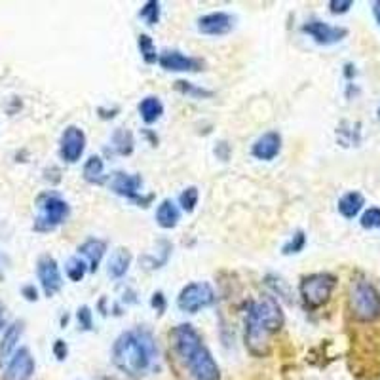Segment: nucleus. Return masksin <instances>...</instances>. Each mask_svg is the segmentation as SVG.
I'll use <instances>...</instances> for the list:
<instances>
[{"label":"nucleus","instance_id":"ddd939ff","mask_svg":"<svg viewBox=\"0 0 380 380\" xmlns=\"http://www.w3.org/2000/svg\"><path fill=\"white\" fill-rule=\"evenodd\" d=\"M196 29L205 36H224L234 29V18L228 12L205 13L196 21Z\"/></svg>","mask_w":380,"mask_h":380},{"label":"nucleus","instance_id":"bb28decb","mask_svg":"<svg viewBox=\"0 0 380 380\" xmlns=\"http://www.w3.org/2000/svg\"><path fill=\"white\" fill-rule=\"evenodd\" d=\"M175 89L179 94L192 97V99H210V97H213V92H211V89L200 88V86H196V84L192 82H187V80H177Z\"/></svg>","mask_w":380,"mask_h":380},{"label":"nucleus","instance_id":"4468645a","mask_svg":"<svg viewBox=\"0 0 380 380\" xmlns=\"http://www.w3.org/2000/svg\"><path fill=\"white\" fill-rule=\"evenodd\" d=\"M35 374V357L29 348H19L8 362L4 380H29Z\"/></svg>","mask_w":380,"mask_h":380},{"label":"nucleus","instance_id":"7ed1b4c3","mask_svg":"<svg viewBox=\"0 0 380 380\" xmlns=\"http://www.w3.org/2000/svg\"><path fill=\"white\" fill-rule=\"evenodd\" d=\"M171 340L177 356L187 365L196 380H221V369L207 350L200 333L190 323H181L171 331Z\"/></svg>","mask_w":380,"mask_h":380},{"label":"nucleus","instance_id":"e433bc0d","mask_svg":"<svg viewBox=\"0 0 380 380\" xmlns=\"http://www.w3.org/2000/svg\"><path fill=\"white\" fill-rule=\"evenodd\" d=\"M373 16H374V19H376V23H379V27H380V0L373 2Z\"/></svg>","mask_w":380,"mask_h":380},{"label":"nucleus","instance_id":"2f4dec72","mask_svg":"<svg viewBox=\"0 0 380 380\" xmlns=\"http://www.w3.org/2000/svg\"><path fill=\"white\" fill-rule=\"evenodd\" d=\"M76 320H78V325L82 331H92L94 329V314H92V308L89 306H80L76 310Z\"/></svg>","mask_w":380,"mask_h":380},{"label":"nucleus","instance_id":"58836bf2","mask_svg":"<svg viewBox=\"0 0 380 380\" xmlns=\"http://www.w3.org/2000/svg\"><path fill=\"white\" fill-rule=\"evenodd\" d=\"M0 317H2V303H0Z\"/></svg>","mask_w":380,"mask_h":380},{"label":"nucleus","instance_id":"1a4fd4ad","mask_svg":"<svg viewBox=\"0 0 380 380\" xmlns=\"http://www.w3.org/2000/svg\"><path fill=\"white\" fill-rule=\"evenodd\" d=\"M86 151V134L78 126H67L59 139V156L67 164H76Z\"/></svg>","mask_w":380,"mask_h":380},{"label":"nucleus","instance_id":"4c0bfd02","mask_svg":"<svg viewBox=\"0 0 380 380\" xmlns=\"http://www.w3.org/2000/svg\"><path fill=\"white\" fill-rule=\"evenodd\" d=\"M4 280V274H2V268H0V281Z\"/></svg>","mask_w":380,"mask_h":380},{"label":"nucleus","instance_id":"a211bd4d","mask_svg":"<svg viewBox=\"0 0 380 380\" xmlns=\"http://www.w3.org/2000/svg\"><path fill=\"white\" fill-rule=\"evenodd\" d=\"M181 221V210L177 207V204L173 200H162L160 205L156 207V222H158L160 228L164 230H171L175 228Z\"/></svg>","mask_w":380,"mask_h":380},{"label":"nucleus","instance_id":"72a5a7b5","mask_svg":"<svg viewBox=\"0 0 380 380\" xmlns=\"http://www.w3.org/2000/svg\"><path fill=\"white\" fill-rule=\"evenodd\" d=\"M151 306L154 308V310L158 312V314H164L165 306H168V300H165L164 293L162 291L154 293V295L151 297Z\"/></svg>","mask_w":380,"mask_h":380},{"label":"nucleus","instance_id":"9b49d317","mask_svg":"<svg viewBox=\"0 0 380 380\" xmlns=\"http://www.w3.org/2000/svg\"><path fill=\"white\" fill-rule=\"evenodd\" d=\"M143 187V179L137 173H126V171H114L111 175V190L122 198H128L131 202H137L143 207H146V204L151 200H143L139 196V190Z\"/></svg>","mask_w":380,"mask_h":380},{"label":"nucleus","instance_id":"473e14b6","mask_svg":"<svg viewBox=\"0 0 380 380\" xmlns=\"http://www.w3.org/2000/svg\"><path fill=\"white\" fill-rule=\"evenodd\" d=\"M352 6H354L352 0H331L329 2V12L335 13V16H342V13L350 12Z\"/></svg>","mask_w":380,"mask_h":380},{"label":"nucleus","instance_id":"c85d7f7f","mask_svg":"<svg viewBox=\"0 0 380 380\" xmlns=\"http://www.w3.org/2000/svg\"><path fill=\"white\" fill-rule=\"evenodd\" d=\"M304 247H306V234H304L303 230H297V232L283 244L281 255H286V257H289V255H298Z\"/></svg>","mask_w":380,"mask_h":380},{"label":"nucleus","instance_id":"f03ea898","mask_svg":"<svg viewBox=\"0 0 380 380\" xmlns=\"http://www.w3.org/2000/svg\"><path fill=\"white\" fill-rule=\"evenodd\" d=\"M286 323L280 303L274 297H264L249 306L246 316V348L255 357H266L270 354V339Z\"/></svg>","mask_w":380,"mask_h":380},{"label":"nucleus","instance_id":"412c9836","mask_svg":"<svg viewBox=\"0 0 380 380\" xmlns=\"http://www.w3.org/2000/svg\"><path fill=\"white\" fill-rule=\"evenodd\" d=\"M139 114L141 120L145 124H154L158 122L162 114H164V105H162V101L156 97V95H148L145 99L139 103Z\"/></svg>","mask_w":380,"mask_h":380},{"label":"nucleus","instance_id":"39448f33","mask_svg":"<svg viewBox=\"0 0 380 380\" xmlns=\"http://www.w3.org/2000/svg\"><path fill=\"white\" fill-rule=\"evenodd\" d=\"M36 207H38V215H36L33 228H35V232H42V234L59 228L70 217L69 202L52 190L42 192L36 198Z\"/></svg>","mask_w":380,"mask_h":380},{"label":"nucleus","instance_id":"6ab92c4d","mask_svg":"<svg viewBox=\"0 0 380 380\" xmlns=\"http://www.w3.org/2000/svg\"><path fill=\"white\" fill-rule=\"evenodd\" d=\"M129 264H131V253L126 247H116L111 253L109 263H107V274L114 278V280H120V278L128 274Z\"/></svg>","mask_w":380,"mask_h":380},{"label":"nucleus","instance_id":"423d86ee","mask_svg":"<svg viewBox=\"0 0 380 380\" xmlns=\"http://www.w3.org/2000/svg\"><path fill=\"white\" fill-rule=\"evenodd\" d=\"M337 287V276L331 272H314V274L304 276L298 286V293L306 308L317 310L329 303Z\"/></svg>","mask_w":380,"mask_h":380},{"label":"nucleus","instance_id":"dca6fc26","mask_svg":"<svg viewBox=\"0 0 380 380\" xmlns=\"http://www.w3.org/2000/svg\"><path fill=\"white\" fill-rule=\"evenodd\" d=\"M25 323L21 320L13 322L8 325V329L2 335L0 339V367L8 365V362L12 359V356L18 352V342L21 340V335H23Z\"/></svg>","mask_w":380,"mask_h":380},{"label":"nucleus","instance_id":"20e7f679","mask_svg":"<svg viewBox=\"0 0 380 380\" xmlns=\"http://www.w3.org/2000/svg\"><path fill=\"white\" fill-rule=\"evenodd\" d=\"M348 310L362 323H371L380 317V293L367 280H356L348 293Z\"/></svg>","mask_w":380,"mask_h":380},{"label":"nucleus","instance_id":"0eeeda50","mask_svg":"<svg viewBox=\"0 0 380 380\" xmlns=\"http://www.w3.org/2000/svg\"><path fill=\"white\" fill-rule=\"evenodd\" d=\"M215 300V289L211 287V283L192 281L181 289L179 297H177V306H179V310L187 312V314H198V312L213 306Z\"/></svg>","mask_w":380,"mask_h":380},{"label":"nucleus","instance_id":"4be33fe9","mask_svg":"<svg viewBox=\"0 0 380 380\" xmlns=\"http://www.w3.org/2000/svg\"><path fill=\"white\" fill-rule=\"evenodd\" d=\"M84 179L92 185H101V183H105L107 175H105V162L101 156H89L86 160V164H84L82 170Z\"/></svg>","mask_w":380,"mask_h":380},{"label":"nucleus","instance_id":"ea45409f","mask_svg":"<svg viewBox=\"0 0 380 380\" xmlns=\"http://www.w3.org/2000/svg\"><path fill=\"white\" fill-rule=\"evenodd\" d=\"M379 118H380V107H379Z\"/></svg>","mask_w":380,"mask_h":380},{"label":"nucleus","instance_id":"9d476101","mask_svg":"<svg viewBox=\"0 0 380 380\" xmlns=\"http://www.w3.org/2000/svg\"><path fill=\"white\" fill-rule=\"evenodd\" d=\"M304 35H308L312 40L320 44V46H333L339 44L348 36V29L346 27H337V25H329L320 19H310L300 27Z\"/></svg>","mask_w":380,"mask_h":380},{"label":"nucleus","instance_id":"aec40b11","mask_svg":"<svg viewBox=\"0 0 380 380\" xmlns=\"http://www.w3.org/2000/svg\"><path fill=\"white\" fill-rule=\"evenodd\" d=\"M363 205H365L363 194L357 192V190H352V192H346L344 196H340L337 207H339V213L344 219H356L359 215V211L363 210Z\"/></svg>","mask_w":380,"mask_h":380},{"label":"nucleus","instance_id":"7c9ffc66","mask_svg":"<svg viewBox=\"0 0 380 380\" xmlns=\"http://www.w3.org/2000/svg\"><path fill=\"white\" fill-rule=\"evenodd\" d=\"M359 222H362V227L365 230H376V228H380V207H369V210L363 211Z\"/></svg>","mask_w":380,"mask_h":380},{"label":"nucleus","instance_id":"f8f14e48","mask_svg":"<svg viewBox=\"0 0 380 380\" xmlns=\"http://www.w3.org/2000/svg\"><path fill=\"white\" fill-rule=\"evenodd\" d=\"M158 65L168 72H198L204 67L200 59L185 55L179 50H165L160 53Z\"/></svg>","mask_w":380,"mask_h":380},{"label":"nucleus","instance_id":"6e6552de","mask_svg":"<svg viewBox=\"0 0 380 380\" xmlns=\"http://www.w3.org/2000/svg\"><path fill=\"white\" fill-rule=\"evenodd\" d=\"M36 278L40 281V287L48 298L58 295L63 287V278H61V270H59L58 261L52 255H42L36 261Z\"/></svg>","mask_w":380,"mask_h":380},{"label":"nucleus","instance_id":"c756f323","mask_svg":"<svg viewBox=\"0 0 380 380\" xmlns=\"http://www.w3.org/2000/svg\"><path fill=\"white\" fill-rule=\"evenodd\" d=\"M200 200V190L196 187H187L179 196V205H181L183 211H187V213H192L196 210V205H198Z\"/></svg>","mask_w":380,"mask_h":380},{"label":"nucleus","instance_id":"2eb2a0df","mask_svg":"<svg viewBox=\"0 0 380 380\" xmlns=\"http://www.w3.org/2000/svg\"><path fill=\"white\" fill-rule=\"evenodd\" d=\"M281 152V135L278 131H266L251 146L253 158L270 162Z\"/></svg>","mask_w":380,"mask_h":380},{"label":"nucleus","instance_id":"c9c22d12","mask_svg":"<svg viewBox=\"0 0 380 380\" xmlns=\"http://www.w3.org/2000/svg\"><path fill=\"white\" fill-rule=\"evenodd\" d=\"M21 295H23L25 300H29V303H36V300H38V291H36L35 286L21 287Z\"/></svg>","mask_w":380,"mask_h":380},{"label":"nucleus","instance_id":"f3484780","mask_svg":"<svg viewBox=\"0 0 380 380\" xmlns=\"http://www.w3.org/2000/svg\"><path fill=\"white\" fill-rule=\"evenodd\" d=\"M105 251H107V241L99 240V238H89V240H86L84 244L78 246V253L88 259L89 272H97L101 261L105 257Z\"/></svg>","mask_w":380,"mask_h":380},{"label":"nucleus","instance_id":"a878e982","mask_svg":"<svg viewBox=\"0 0 380 380\" xmlns=\"http://www.w3.org/2000/svg\"><path fill=\"white\" fill-rule=\"evenodd\" d=\"M137 48H139L141 58H143V61H145L146 65H152V63H156V61H158L160 53L156 52L154 40H152L148 35H145V33H143V35L137 36Z\"/></svg>","mask_w":380,"mask_h":380},{"label":"nucleus","instance_id":"f257e3e1","mask_svg":"<svg viewBox=\"0 0 380 380\" xmlns=\"http://www.w3.org/2000/svg\"><path fill=\"white\" fill-rule=\"evenodd\" d=\"M111 357L114 367L131 379L145 376L158 359V346L151 331L143 327L128 329L116 337Z\"/></svg>","mask_w":380,"mask_h":380},{"label":"nucleus","instance_id":"cd10ccee","mask_svg":"<svg viewBox=\"0 0 380 380\" xmlns=\"http://www.w3.org/2000/svg\"><path fill=\"white\" fill-rule=\"evenodd\" d=\"M160 13H162V4H160L158 0H148L139 10V18L143 21H146V25L154 27V25H158Z\"/></svg>","mask_w":380,"mask_h":380},{"label":"nucleus","instance_id":"f704fd0d","mask_svg":"<svg viewBox=\"0 0 380 380\" xmlns=\"http://www.w3.org/2000/svg\"><path fill=\"white\" fill-rule=\"evenodd\" d=\"M53 356L58 357L59 362L67 359V356H69V346H67V342H65V340L58 339L55 342H53Z\"/></svg>","mask_w":380,"mask_h":380},{"label":"nucleus","instance_id":"393cba45","mask_svg":"<svg viewBox=\"0 0 380 380\" xmlns=\"http://www.w3.org/2000/svg\"><path fill=\"white\" fill-rule=\"evenodd\" d=\"M88 270L89 266L84 263L80 257H70L67 259V263H65V274H67V278H69L70 281H75V283L82 281L84 276L88 274Z\"/></svg>","mask_w":380,"mask_h":380},{"label":"nucleus","instance_id":"b1692460","mask_svg":"<svg viewBox=\"0 0 380 380\" xmlns=\"http://www.w3.org/2000/svg\"><path fill=\"white\" fill-rule=\"evenodd\" d=\"M337 139L342 146H357L362 143V129L359 124L354 122H342L337 128Z\"/></svg>","mask_w":380,"mask_h":380},{"label":"nucleus","instance_id":"5701e85b","mask_svg":"<svg viewBox=\"0 0 380 380\" xmlns=\"http://www.w3.org/2000/svg\"><path fill=\"white\" fill-rule=\"evenodd\" d=\"M111 143H112V148H114L116 154H120V156H129L135 148L134 134H131L129 129H124V128L114 129V134H112V137H111Z\"/></svg>","mask_w":380,"mask_h":380}]
</instances>
